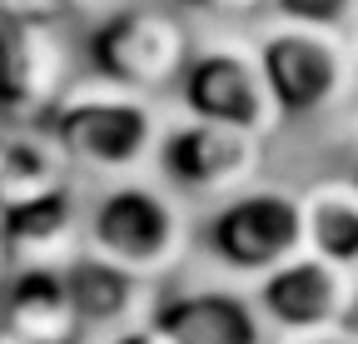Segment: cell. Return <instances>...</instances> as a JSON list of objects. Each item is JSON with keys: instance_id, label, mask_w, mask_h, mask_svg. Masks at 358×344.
<instances>
[{"instance_id": "6da1fadb", "label": "cell", "mask_w": 358, "mask_h": 344, "mask_svg": "<svg viewBox=\"0 0 358 344\" xmlns=\"http://www.w3.org/2000/svg\"><path fill=\"white\" fill-rule=\"evenodd\" d=\"M50 135L65 145L75 170L129 175L159 150V115L150 95L120 90L110 80L70 85L50 110Z\"/></svg>"}, {"instance_id": "7a4b0ae2", "label": "cell", "mask_w": 358, "mask_h": 344, "mask_svg": "<svg viewBox=\"0 0 358 344\" xmlns=\"http://www.w3.org/2000/svg\"><path fill=\"white\" fill-rule=\"evenodd\" d=\"M185 245H189L185 209L174 205L169 190L145 185V180L110 185L85 214V249L105 254V260H115L120 270L140 280L169 275L185 260Z\"/></svg>"}, {"instance_id": "3957f363", "label": "cell", "mask_w": 358, "mask_h": 344, "mask_svg": "<svg viewBox=\"0 0 358 344\" xmlns=\"http://www.w3.org/2000/svg\"><path fill=\"white\" fill-rule=\"evenodd\" d=\"M85 55L95 80L134 95H159L164 85H179L185 65L194 60V40L185 20L159 6H120L115 15L95 20Z\"/></svg>"}, {"instance_id": "277c9868", "label": "cell", "mask_w": 358, "mask_h": 344, "mask_svg": "<svg viewBox=\"0 0 358 344\" xmlns=\"http://www.w3.org/2000/svg\"><path fill=\"white\" fill-rule=\"evenodd\" d=\"M254 50L284 120H308L334 110L353 85V50L338 40V30L274 20L259 30Z\"/></svg>"}, {"instance_id": "5b68a950", "label": "cell", "mask_w": 358, "mask_h": 344, "mask_svg": "<svg viewBox=\"0 0 358 344\" xmlns=\"http://www.w3.org/2000/svg\"><path fill=\"white\" fill-rule=\"evenodd\" d=\"M204 240L224 270L264 280L303 249V205L279 185H244L209 214Z\"/></svg>"}, {"instance_id": "8992f818", "label": "cell", "mask_w": 358, "mask_h": 344, "mask_svg": "<svg viewBox=\"0 0 358 344\" xmlns=\"http://www.w3.org/2000/svg\"><path fill=\"white\" fill-rule=\"evenodd\" d=\"M179 105L194 120L234 125V130H249L259 140L284 120L279 105H274V90H268V80H264L259 50L234 46V40L194 50V60L179 75Z\"/></svg>"}, {"instance_id": "52a82bcc", "label": "cell", "mask_w": 358, "mask_h": 344, "mask_svg": "<svg viewBox=\"0 0 358 344\" xmlns=\"http://www.w3.org/2000/svg\"><path fill=\"white\" fill-rule=\"evenodd\" d=\"M264 160V140L234 125H214V120H174L159 130V150L155 165L164 185L185 190V195H239Z\"/></svg>"}, {"instance_id": "ba28073f", "label": "cell", "mask_w": 358, "mask_h": 344, "mask_svg": "<svg viewBox=\"0 0 358 344\" xmlns=\"http://www.w3.org/2000/svg\"><path fill=\"white\" fill-rule=\"evenodd\" d=\"M353 289L358 280L319 254L299 249L294 260L268 270L254 289L264 319L284 334H319V329H348L353 319Z\"/></svg>"}, {"instance_id": "9c48e42d", "label": "cell", "mask_w": 358, "mask_h": 344, "mask_svg": "<svg viewBox=\"0 0 358 344\" xmlns=\"http://www.w3.org/2000/svg\"><path fill=\"white\" fill-rule=\"evenodd\" d=\"M150 329L164 344H268L259 299L204 284V289H179L150 305Z\"/></svg>"}, {"instance_id": "30bf717a", "label": "cell", "mask_w": 358, "mask_h": 344, "mask_svg": "<svg viewBox=\"0 0 358 344\" xmlns=\"http://www.w3.org/2000/svg\"><path fill=\"white\" fill-rule=\"evenodd\" d=\"M65 95V46L55 20L0 15V110L35 115L55 110Z\"/></svg>"}, {"instance_id": "8fae6325", "label": "cell", "mask_w": 358, "mask_h": 344, "mask_svg": "<svg viewBox=\"0 0 358 344\" xmlns=\"http://www.w3.org/2000/svg\"><path fill=\"white\" fill-rule=\"evenodd\" d=\"M0 324L30 344H75L85 334L75 299L65 284V265H20L0 289Z\"/></svg>"}, {"instance_id": "7c38bea8", "label": "cell", "mask_w": 358, "mask_h": 344, "mask_svg": "<svg viewBox=\"0 0 358 344\" xmlns=\"http://www.w3.org/2000/svg\"><path fill=\"white\" fill-rule=\"evenodd\" d=\"M65 284L85 334H120L134 329V315L145 310V280L120 270L95 249H75L65 260Z\"/></svg>"}, {"instance_id": "4fadbf2b", "label": "cell", "mask_w": 358, "mask_h": 344, "mask_svg": "<svg viewBox=\"0 0 358 344\" xmlns=\"http://www.w3.org/2000/svg\"><path fill=\"white\" fill-rule=\"evenodd\" d=\"M80 235L75 190H55L25 205H0V240L10 249V265H65Z\"/></svg>"}, {"instance_id": "5bb4252c", "label": "cell", "mask_w": 358, "mask_h": 344, "mask_svg": "<svg viewBox=\"0 0 358 344\" xmlns=\"http://www.w3.org/2000/svg\"><path fill=\"white\" fill-rule=\"evenodd\" d=\"M303 205V249L338 270H358V190L348 180H319L299 195Z\"/></svg>"}, {"instance_id": "9a60e30c", "label": "cell", "mask_w": 358, "mask_h": 344, "mask_svg": "<svg viewBox=\"0 0 358 344\" xmlns=\"http://www.w3.org/2000/svg\"><path fill=\"white\" fill-rule=\"evenodd\" d=\"M70 155L55 135H6V165H0V205H25L40 195L70 190Z\"/></svg>"}, {"instance_id": "2e32d148", "label": "cell", "mask_w": 358, "mask_h": 344, "mask_svg": "<svg viewBox=\"0 0 358 344\" xmlns=\"http://www.w3.org/2000/svg\"><path fill=\"white\" fill-rule=\"evenodd\" d=\"M279 11V20H294V25H319V30H338L358 0H268Z\"/></svg>"}, {"instance_id": "e0dca14e", "label": "cell", "mask_w": 358, "mask_h": 344, "mask_svg": "<svg viewBox=\"0 0 358 344\" xmlns=\"http://www.w3.org/2000/svg\"><path fill=\"white\" fill-rule=\"evenodd\" d=\"M185 6L199 11V15H214V20H244L259 6H268V0H185Z\"/></svg>"}, {"instance_id": "ac0fdd59", "label": "cell", "mask_w": 358, "mask_h": 344, "mask_svg": "<svg viewBox=\"0 0 358 344\" xmlns=\"http://www.w3.org/2000/svg\"><path fill=\"white\" fill-rule=\"evenodd\" d=\"M65 6V15H95V20H105V15H115L124 0H60Z\"/></svg>"}, {"instance_id": "d6986e66", "label": "cell", "mask_w": 358, "mask_h": 344, "mask_svg": "<svg viewBox=\"0 0 358 344\" xmlns=\"http://www.w3.org/2000/svg\"><path fill=\"white\" fill-rule=\"evenodd\" d=\"M284 344H358V329H319V334H289Z\"/></svg>"}, {"instance_id": "ffe728a7", "label": "cell", "mask_w": 358, "mask_h": 344, "mask_svg": "<svg viewBox=\"0 0 358 344\" xmlns=\"http://www.w3.org/2000/svg\"><path fill=\"white\" fill-rule=\"evenodd\" d=\"M110 344H164L150 324H134V329H120V334H110Z\"/></svg>"}, {"instance_id": "44dd1931", "label": "cell", "mask_w": 358, "mask_h": 344, "mask_svg": "<svg viewBox=\"0 0 358 344\" xmlns=\"http://www.w3.org/2000/svg\"><path fill=\"white\" fill-rule=\"evenodd\" d=\"M10 270H15V265H10V249H6V240H0V289H6V280H10Z\"/></svg>"}, {"instance_id": "7402d4cb", "label": "cell", "mask_w": 358, "mask_h": 344, "mask_svg": "<svg viewBox=\"0 0 358 344\" xmlns=\"http://www.w3.org/2000/svg\"><path fill=\"white\" fill-rule=\"evenodd\" d=\"M343 180H348V185H353V190H358V150H353V155H348V170H343Z\"/></svg>"}, {"instance_id": "603a6c76", "label": "cell", "mask_w": 358, "mask_h": 344, "mask_svg": "<svg viewBox=\"0 0 358 344\" xmlns=\"http://www.w3.org/2000/svg\"><path fill=\"white\" fill-rule=\"evenodd\" d=\"M0 344H30V339H20L15 329H6V324H0Z\"/></svg>"}, {"instance_id": "cb8c5ba5", "label": "cell", "mask_w": 358, "mask_h": 344, "mask_svg": "<svg viewBox=\"0 0 358 344\" xmlns=\"http://www.w3.org/2000/svg\"><path fill=\"white\" fill-rule=\"evenodd\" d=\"M348 329H358V289H353V319H348Z\"/></svg>"}, {"instance_id": "d4e9b609", "label": "cell", "mask_w": 358, "mask_h": 344, "mask_svg": "<svg viewBox=\"0 0 358 344\" xmlns=\"http://www.w3.org/2000/svg\"><path fill=\"white\" fill-rule=\"evenodd\" d=\"M353 85H358V40H353Z\"/></svg>"}, {"instance_id": "484cf974", "label": "cell", "mask_w": 358, "mask_h": 344, "mask_svg": "<svg viewBox=\"0 0 358 344\" xmlns=\"http://www.w3.org/2000/svg\"><path fill=\"white\" fill-rule=\"evenodd\" d=\"M0 165H6V135H0Z\"/></svg>"}]
</instances>
